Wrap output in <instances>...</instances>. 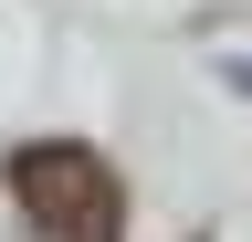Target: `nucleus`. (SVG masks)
<instances>
[{"instance_id":"obj_1","label":"nucleus","mask_w":252,"mask_h":242,"mask_svg":"<svg viewBox=\"0 0 252 242\" xmlns=\"http://www.w3.org/2000/svg\"><path fill=\"white\" fill-rule=\"evenodd\" d=\"M11 200L32 210L42 242H126V179L84 137H32L11 147Z\"/></svg>"}]
</instances>
